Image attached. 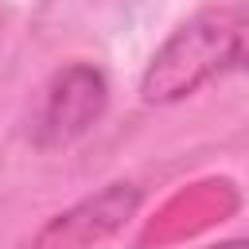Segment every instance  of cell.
Masks as SVG:
<instances>
[{
    "instance_id": "cell-1",
    "label": "cell",
    "mask_w": 249,
    "mask_h": 249,
    "mask_svg": "<svg viewBox=\"0 0 249 249\" xmlns=\"http://www.w3.org/2000/svg\"><path fill=\"white\" fill-rule=\"evenodd\" d=\"M245 58V8L222 4L191 16L175 27L152 62L140 74V97L148 105H171L198 93L226 70H237Z\"/></svg>"
},
{
    "instance_id": "cell-2",
    "label": "cell",
    "mask_w": 249,
    "mask_h": 249,
    "mask_svg": "<svg viewBox=\"0 0 249 249\" xmlns=\"http://www.w3.org/2000/svg\"><path fill=\"white\" fill-rule=\"evenodd\" d=\"M109 105V78L93 62H70L62 66L31 117V144L35 148H62L89 132V124L101 121Z\"/></svg>"
},
{
    "instance_id": "cell-3",
    "label": "cell",
    "mask_w": 249,
    "mask_h": 249,
    "mask_svg": "<svg viewBox=\"0 0 249 249\" xmlns=\"http://www.w3.org/2000/svg\"><path fill=\"white\" fill-rule=\"evenodd\" d=\"M140 198L144 195L136 183H109L97 195H86L70 210L54 214L19 249H93L124 230V222L140 210Z\"/></svg>"
},
{
    "instance_id": "cell-4",
    "label": "cell",
    "mask_w": 249,
    "mask_h": 249,
    "mask_svg": "<svg viewBox=\"0 0 249 249\" xmlns=\"http://www.w3.org/2000/svg\"><path fill=\"white\" fill-rule=\"evenodd\" d=\"M206 249H249L241 237H233V241H226V245H206Z\"/></svg>"
}]
</instances>
